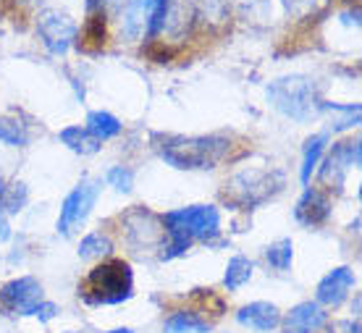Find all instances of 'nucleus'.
Listing matches in <instances>:
<instances>
[{
  "label": "nucleus",
  "mask_w": 362,
  "mask_h": 333,
  "mask_svg": "<svg viewBox=\"0 0 362 333\" xmlns=\"http://www.w3.org/2000/svg\"><path fill=\"white\" fill-rule=\"evenodd\" d=\"M357 284V276H354L352 268H334L328 276H323V281L317 284L315 288V302L320 307H339L346 299L349 288Z\"/></svg>",
  "instance_id": "12"
},
{
  "label": "nucleus",
  "mask_w": 362,
  "mask_h": 333,
  "mask_svg": "<svg viewBox=\"0 0 362 333\" xmlns=\"http://www.w3.org/2000/svg\"><path fill=\"white\" fill-rule=\"evenodd\" d=\"M124 223H127V236L129 242L134 244V247H163L165 242V228H163V221L158 216H153L150 210H132L127 218H124Z\"/></svg>",
  "instance_id": "10"
},
{
  "label": "nucleus",
  "mask_w": 362,
  "mask_h": 333,
  "mask_svg": "<svg viewBox=\"0 0 362 333\" xmlns=\"http://www.w3.org/2000/svg\"><path fill=\"white\" fill-rule=\"evenodd\" d=\"M84 129H87L98 142H108V139H113V136H118L124 132V124H121L113 113L92 110V113H87V127Z\"/></svg>",
  "instance_id": "15"
},
{
  "label": "nucleus",
  "mask_w": 362,
  "mask_h": 333,
  "mask_svg": "<svg viewBox=\"0 0 362 333\" xmlns=\"http://www.w3.org/2000/svg\"><path fill=\"white\" fill-rule=\"evenodd\" d=\"M268 103L294 121H310L323 113V95L315 79L310 76H281L268 84Z\"/></svg>",
  "instance_id": "4"
},
{
  "label": "nucleus",
  "mask_w": 362,
  "mask_h": 333,
  "mask_svg": "<svg viewBox=\"0 0 362 333\" xmlns=\"http://www.w3.org/2000/svg\"><path fill=\"white\" fill-rule=\"evenodd\" d=\"M252 273H255L252 260H247L245 255H236V257H231V260H228V265H226L223 286H226L228 291H236V288H242L247 281L252 279Z\"/></svg>",
  "instance_id": "19"
},
{
  "label": "nucleus",
  "mask_w": 362,
  "mask_h": 333,
  "mask_svg": "<svg viewBox=\"0 0 362 333\" xmlns=\"http://www.w3.org/2000/svg\"><path fill=\"white\" fill-rule=\"evenodd\" d=\"M105 181H108L110 187L116 192H132V184H134V173L129 171V168H124V165H113V168H108V173H105Z\"/></svg>",
  "instance_id": "24"
},
{
  "label": "nucleus",
  "mask_w": 362,
  "mask_h": 333,
  "mask_svg": "<svg viewBox=\"0 0 362 333\" xmlns=\"http://www.w3.org/2000/svg\"><path fill=\"white\" fill-rule=\"evenodd\" d=\"M110 0H87V11H103V6Z\"/></svg>",
  "instance_id": "30"
},
{
  "label": "nucleus",
  "mask_w": 362,
  "mask_h": 333,
  "mask_svg": "<svg viewBox=\"0 0 362 333\" xmlns=\"http://www.w3.org/2000/svg\"><path fill=\"white\" fill-rule=\"evenodd\" d=\"M113 250V242H110L105 234L100 231H92L79 242V257L82 260H92V257H105V255Z\"/></svg>",
  "instance_id": "22"
},
{
  "label": "nucleus",
  "mask_w": 362,
  "mask_h": 333,
  "mask_svg": "<svg viewBox=\"0 0 362 333\" xmlns=\"http://www.w3.org/2000/svg\"><path fill=\"white\" fill-rule=\"evenodd\" d=\"M108 333H134V331H129V328H116V331H108Z\"/></svg>",
  "instance_id": "31"
},
{
  "label": "nucleus",
  "mask_w": 362,
  "mask_h": 333,
  "mask_svg": "<svg viewBox=\"0 0 362 333\" xmlns=\"http://www.w3.org/2000/svg\"><path fill=\"white\" fill-rule=\"evenodd\" d=\"M328 325L326 307L317 302H299L291 307L286 317H281V331L284 333H320Z\"/></svg>",
  "instance_id": "11"
},
{
  "label": "nucleus",
  "mask_w": 362,
  "mask_h": 333,
  "mask_svg": "<svg viewBox=\"0 0 362 333\" xmlns=\"http://www.w3.org/2000/svg\"><path fill=\"white\" fill-rule=\"evenodd\" d=\"M360 320L354 317V320H341V323H334L328 328V333H360Z\"/></svg>",
  "instance_id": "28"
},
{
  "label": "nucleus",
  "mask_w": 362,
  "mask_h": 333,
  "mask_svg": "<svg viewBox=\"0 0 362 333\" xmlns=\"http://www.w3.org/2000/svg\"><path fill=\"white\" fill-rule=\"evenodd\" d=\"M328 216H331V202L320 189H313L308 187L305 194L299 197L297 207H294V221L308 228H315V226L326 223Z\"/></svg>",
  "instance_id": "13"
},
{
  "label": "nucleus",
  "mask_w": 362,
  "mask_h": 333,
  "mask_svg": "<svg viewBox=\"0 0 362 333\" xmlns=\"http://www.w3.org/2000/svg\"><path fill=\"white\" fill-rule=\"evenodd\" d=\"M284 176L279 171H257V168H247V171L236 173L234 179L228 181L226 194L236 199L239 205H257L265 197H271L273 192L281 189Z\"/></svg>",
  "instance_id": "6"
},
{
  "label": "nucleus",
  "mask_w": 362,
  "mask_h": 333,
  "mask_svg": "<svg viewBox=\"0 0 362 333\" xmlns=\"http://www.w3.org/2000/svg\"><path fill=\"white\" fill-rule=\"evenodd\" d=\"M134 291V273L127 260H105L79 281V297L90 307L121 305Z\"/></svg>",
  "instance_id": "3"
},
{
  "label": "nucleus",
  "mask_w": 362,
  "mask_h": 333,
  "mask_svg": "<svg viewBox=\"0 0 362 333\" xmlns=\"http://www.w3.org/2000/svg\"><path fill=\"white\" fill-rule=\"evenodd\" d=\"M0 142L8 144V147H27L29 144L27 124H21L18 118L3 116L0 118Z\"/></svg>",
  "instance_id": "20"
},
{
  "label": "nucleus",
  "mask_w": 362,
  "mask_h": 333,
  "mask_svg": "<svg viewBox=\"0 0 362 333\" xmlns=\"http://www.w3.org/2000/svg\"><path fill=\"white\" fill-rule=\"evenodd\" d=\"M281 3H284V8L289 11L291 16L305 18V16H310V13H315L317 6H320L323 0H281Z\"/></svg>",
  "instance_id": "26"
},
{
  "label": "nucleus",
  "mask_w": 362,
  "mask_h": 333,
  "mask_svg": "<svg viewBox=\"0 0 362 333\" xmlns=\"http://www.w3.org/2000/svg\"><path fill=\"white\" fill-rule=\"evenodd\" d=\"M90 42H98V45L105 42V21H103L100 13L87 21V27H84V32H82V40H79V45H84V47H90Z\"/></svg>",
  "instance_id": "25"
},
{
  "label": "nucleus",
  "mask_w": 362,
  "mask_h": 333,
  "mask_svg": "<svg viewBox=\"0 0 362 333\" xmlns=\"http://www.w3.org/2000/svg\"><path fill=\"white\" fill-rule=\"evenodd\" d=\"M155 150L168 165L181 171H208L216 168L231 150L226 136H160L155 134Z\"/></svg>",
  "instance_id": "2"
},
{
  "label": "nucleus",
  "mask_w": 362,
  "mask_h": 333,
  "mask_svg": "<svg viewBox=\"0 0 362 333\" xmlns=\"http://www.w3.org/2000/svg\"><path fill=\"white\" fill-rule=\"evenodd\" d=\"M265 260H268V265L273 270H289L291 260H294V244H291V239H281V242L271 244L265 250Z\"/></svg>",
  "instance_id": "23"
},
{
  "label": "nucleus",
  "mask_w": 362,
  "mask_h": 333,
  "mask_svg": "<svg viewBox=\"0 0 362 333\" xmlns=\"http://www.w3.org/2000/svg\"><path fill=\"white\" fill-rule=\"evenodd\" d=\"M326 142H328V134H313L308 142H305V158H302V171H299V179H302L305 187L310 184L313 173H315L317 165H320V158H323Z\"/></svg>",
  "instance_id": "17"
},
{
  "label": "nucleus",
  "mask_w": 362,
  "mask_h": 333,
  "mask_svg": "<svg viewBox=\"0 0 362 333\" xmlns=\"http://www.w3.org/2000/svg\"><path fill=\"white\" fill-rule=\"evenodd\" d=\"M27 199H29V192L21 181H11L8 187H3V192H0V205H3V210L8 216L21 213L24 205H27Z\"/></svg>",
  "instance_id": "21"
},
{
  "label": "nucleus",
  "mask_w": 362,
  "mask_h": 333,
  "mask_svg": "<svg viewBox=\"0 0 362 333\" xmlns=\"http://www.w3.org/2000/svg\"><path fill=\"white\" fill-rule=\"evenodd\" d=\"M360 165V139H346V142L334 144L331 155L326 158L323 165H317V179L320 184H326L328 189L341 192L344 187V176L349 168H357Z\"/></svg>",
  "instance_id": "7"
},
{
  "label": "nucleus",
  "mask_w": 362,
  "mask_h": 333,
  "mask_svg": "<svg viewBox=\"0 0 362 333\" xmlns=\"http://www.w3.org/2000/svg\"><path fill=\"white\" fill-rule=\"evenodd\" d=\"M165 242L160 260H173L189 250L194 242H213L221 234V213L213 205H189L165 213Z\"/></svg>",
  "instance_id": "1"
},
{
  "label": "nucleus",
  "mask_w": 362,
  "mask_h": 333,
  "mask_svg": "<svg viewBox=\"0 0 362 333\" xmlns=\"http://www.w3.org/2000/svg\"><path fill=\"white\" fill-rule=\"evenodd\" d=\"M236 320L250 331L268 333L281 325V312L279 307L271 305V302H252V305H245L236 312Z\"/></svg>",
  "instance_id": "14"
},
{
  "label": "nucleus",
  "mask_w": 362,
  "mask_h": 333,
  "mask_svg": "<svg viewBox=\"0 0 362 333\" xmlns=\"http://www.w3.org/2000/svg\"><path fill=\"white\" fill-rule=\"evenodd\" d=\"M100 192H103V181L87 176V179H82L69 194H66L64 205H61L58 223H55L58 234L71 236L74 231L90 218L92 207H95V202H98V197H100Z\"/></svg>",
  "instance_id": "5"
},
{
  "label": "nucleus",
  "mask_w": 362,
  "mask_h": 333,
  "mask_svg": "<svg viewBox=\"0 0 362 333\" xmlns=\"http://www.w3.org/2000/svg\"><path fill=\"white\" fill-rule=\"evenodd\" d=\"M40 302H45V291H42V284L32 276L13 279L0 288V305L11 315H35Z\"/></svg>",
  "instance_id": "8"
},
{
  "label": "nucleus",
  "mask_w": 362,
  "mask_h": 333,
  "mask_svg": "<svg viewBox=\"0 0 362 333\" xmlns=\"http://www.w3.org/2000/svg\"><path fill=\"white\" fill-rule=\"evenodd\" d=\"M58 139H61V142H64L66 147L76 155H95V153H100V147H103V142H98V139H95V136H92L84 127L61 129Z\"/></svg>",
  "instance_id": "16"
},
{
  "label": "nucleus",
  "mask_w": 362,
  "mask_h": 333,
  "mask_svg": "<svg viewBox=\"0 0 362 333\" xmlns=\"http://www.w3.org/2000/svg\"><path fill=\"white\" fill-rule=\"evenodd\" d=\"M213 325L202 320L197 312H173L163 325V333H210Z\"/></svg>",
  "instance_id": "18"
},
{
  "label": "nucleus",
  "mask_w": 362,
  "mask_h": 333,
  "mask_svg": "<svg viewBox=\"0 0 362 333\" xmlns=\"http://www.w3.org/2000/svg\"><path fill=\"white\" fill-rule=\"evenodd\" d=\"M6 239H11V223H8V213L0 205V242H6Z\"/></svg>",
  "instance_id": "29"
},
{
  "label": "nucleus",
  "mask_w": 362,
  "mask_h": 333,
  "mask_svg": "<svg viewBox=\"0 0 362 333\" xmlns=\"http://www.w3.org/2000/svg\"><path fill=\"white\" fill-rule=\"evenodd\" d=\"M37 32H40L42 45L53 55H64L76 40V24L71 21V16H66L61 11H45L37 21Z\"/></svg>",
  "instance_id": "9"
},
{
  "label": "nucleus",
  "mask_w": 362,
  "mask_h": 333,
  "mask_svg": "<svg viewBox=\"0 0 362 333\" xmlns=\"http://www.w3.org/2000/svg\"><path fill=\"white\" fill-rule=\"evenodd\" d=\"M35 315L42 320V323H47V320H53L55 315H58V305H53V302H40L35 310Z\"/></svg>",
  "instance_id": "27"
}]
</instances>
